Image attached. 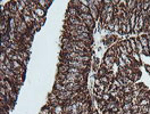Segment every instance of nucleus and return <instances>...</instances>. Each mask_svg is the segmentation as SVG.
<instances>
[{
    "instance_id": "nucleus-26",
    "label": "nucleus",
    "mask_w": 150,
    "mask_h": 114,
    "mask_svg": "<svg viewBox=\"0 0 150 114\" xmlns=\"http://www.w3.org/2000/svg\"><path fill=\"white\" fill-rule=\"evenodd\" d=\"M130 43H131V47H132V50H133V51H137V43H135V38H131V39H130Z\"/></svg>"
},
{
    "instance_id": "nucleus-39",
    "label": "nucleus",
    "mask_w": 150,
    "mask_h": 114,
    "mask_svg": "<svg viewBox=\"0 0 150 114\" xmlns=\"http://www.w3.org/2000/svg\"><path fill=\"white\" fill-rule=\"evenodd\" d=\"M123 114H133V112L132 111H126V112H124Z\"/></svg>"
},
{
    "instance_id": "nucleus-34",
    "label": "nucleus",
    "mask_w": 150,
    "mask_h": 114,
    "mask_svg": "<svg viewBox=\"0 0 150 114\" xmlns=\"http://www.w3.org/2000/svg\"><path fill=\"white\" fill-rule=\"evenodd\" d=\"M98 64H99V59H98V58H96L95 61H93V70H95V71H97V70H98V68H97Z\"/></svg>"
},
{
    "instance_id": "nucleus-9",
    "label": "nucleus",
    "mask_w": 150,
    "mask_h": 114,
    "mask_svg": "<svg viewBox=\"0 0 150 114\" xmlns=\"http://www.w3.org/2000/svg\"><path fill=\"white\" fill-rule=\"evenodd\" d=\"M142 5H143V0H137V5H135V9L133 13L137 14V16H140L141 12H142Z\"/></svg>"
},
{
    "instance_id": "nucleus-40",
    "label": "nucleus",
    "mask_w": 150,
    "mask_h": 114,
    "mask_svg": "<svg viewBox=\"0 0 150 114\" xmlns=\"http://www.w3.org/2000/svg\"><path fill=\"white\" fill-rule=\"evenodd\" d=\"M146 68H147V71L150 73V66H149V65H146Z\"/></svg>"
},
{
    "instance_id": "nucleus-37",
    "label": "nucleus",
    "mask_w": 150,
    "mask_h": 114,
    "mask_svg": "<svg viewBox=\"0 0 150 114\" xmlns=\"http://www.w3.org/2000/svg\"><path fill=\"white\" fill-rule=\"evenodd\" d=\"M96 98H97V101H101V99H102V95H97V96H96Z\"/></svg>"
},
{
    "instance_id": "nucleus-24",
    "label": "nucleus",
    "mask_w": 150,
    "mask_h": 114,
    "mask_svg": "<svg viewBox=\"0 0 150 114\" xmlns=\"http://www.w3.org/2000/svg\"><path fill=\"white\" fill-rule=\"evenodd\" d=\"M104 27H106V29H108V30H110L111 32H115V24L113 22L108 23V24H106V25H104Z\"/></svg>"
},
{
    "instance_id": "nucleus-1",
    "label": "nucleus",
    "mask_w": 150,
    "mask_h": 114,
    "mask_svg": "<svg viewBox=\"0 0 150 114\" xmlns=\"http://www.w3.org/2000/svg\"><path fill=\"white\" fill-rule=\"evenodd\" d=\"M60 65H67V66H69V67L80 68V70H83V71H88V70H89V64H86V63L77 62V61L62 59V61H60Z\"/></svg>"
},
{
    "instance_id": "nucleus-16",
    "label": "nucleus",
    "mask_w": 150,
    "mask_h": 114,
    "mask_svg": "<svg viewBox=\"0 0 150 114\" xmlns=\"http://www.w3.org/2000/svg\"><path fill=\"white\" fill-rule=\"evenodd\" d=\"M55 90H57V91H66V87L64 85H62L60 82H56L55 83Z\"/></svg>"
},
{
    "instance_id": "nucleus-41",
    "label": "nucleus",
    "mask_w": 150,
    "mask_h": 114,
    "mask_svg": "<svg viewBox=\"0 0 150 114\" xmlns=\"http://www.w3.org/2000/svg\"><path fill=\"white\" fill-rule=\"evenodd\" d=\"M149 106H150V104H149Z\"/></svg>"
},
{
    "instance_id": "nucleus-21",
    "label": "nucleus",
    "mask_w": 150,
    "mask_h": 114,
    "mask_svg": "<svg viewBox=\"0 0 150 114\" xmlns=\"http://www.w3.org/2000/svg\"><path fill=\"white\" fill-rule=\"evenodd\" d=\"M111 86H114L115 88H117V89H123V87H122V85L119 83V81H118L117 79H114V80H113Z\"/></svg>"
},
{
    "instance_id": "nucleus-10",
    "label": "nucleus",
    "mask_w": 150,
    "mask_h": 114,
    "mask_svg": "<svg viewBox=\"0 0 150 114\" xmlns=\"http://www.w3.org/2000/svg\"><path fill=\"white\" fill-rule=\"evenodd\" d=\"M38 5H39L41 8H43V9L47 12L48 7L51 5V1H48V0H39V1H38Z\"/></svg>"
},
{
    "instance_id": "nucleus-8",
    "label": "nucleus",
    "mask_w": 150,
    "mask_h": 114,
    "mask_svg": "<svg viewBox=\"0 0 150 114\" xmlns=\"http://www.w3.org/2000/svg\"><path fill=\"white\" fill-rule=\"evenodd\" d=\"M6 9H8L10 13H13V14H17V13H18V8H17L15 1H9V2H7Z\"/></svg>"
},
{
    "instance_id": "nucleus-33",
    "label": "nucleus",
    "mask_w": 150,
    "mask_h": 114,
    "mask_svg": "<svg viewBox=\"0 0 150 114\" xmlns=\"http://www.w3.org/2000/svg\"><path fill=\"white\" fill-rule=\"evenodd\" d=\"M98 105H99V107L104 108V107H105V105H107V101H104V99H101V101H98Z\"/></svg>"
},
{
    "instance_id": "nucleus-20",
    "label": "nucleus",
    "mask_w": 150,
    "mask_h": 114,
    "mask_svg": "<svg viewBox=\"0 0 150 114\" xmlns=\"http://www.w3.org/2000/svg\"><path fill=\"white\" fill-rule=\"evenodd\" d=\"M17 54H18V55H21L22 56V57H23L24 59H26V61H27V59L30 58V54L27 51H25V50H21V51H16Z\"/></svg>"
},
{
    "instance_id": "nucleus-29",
    "label": "nucleus",
    "mask_w": 150,
    "mask_h": 114,
    "mask_svg": "<svg viewBox=\"0 0 150 114\" xmlns=\"http://www.w3.org/2000/svg\"><path fill=\"white\" fill-rule=\"evenodd\" d=\"M131 111L133 112V113H137V112L140 111V105H132V108H131Z\"/></svg>"
},
{
    "instance_id": "nucleus-31",
    "label": "nucleus",
    "mask_w": 150,
    "mask_h": 114,
    "mask_svg": "<svg viewBox=\"0 0 150 114\" xmlns=\"http://www.w3.org/2000/svg\"><path fill=\"white\" fill-rule=\"evenodd\" d=\"M110 98H111L110 94H102V99H104V101H110Z\"/></svg>"
},
{
    "instance_id": "nucleus-25",
    "label": "nucleus",
    "mask_w": 150,
    "mask_h": 114,
    "mask_svg": "<svg viewBox=\"0 0 150 114\" xmlns=\"http://www.w3.org/2000/svg\"><path fill=\"white\" fill-rule=\"evenodd\" d=\"M123 91H124V94H132V92H133V90H132V85L123 87Z\"/></svg>"
},
{
    "instance_id": "nucleus-18",
    "label": "nucleus",
    "mask_w": 150,
    "mask_h": 114,
    "mask_svg": "<svg viewBox=\"0 0 150 114\" xmlns=\"http://www.w3.org/2000/svg\"><path fill=\"white\" fill-rule=\"evenodd\" d=\"M108 73V70L107 68H105V67H100L98 70V76L99 78H101V76H106Z\"/></svg>"
},
{
    "instance_id": "nucleus-13",
    "label": "nucleus",
    "mask_w": 150,
    "mask_h": 114,
    "mask_svg": "<svg viewBox=\"0 0 150 114\" xmlns=\"http://www.w3.org/2000/svg\"><path fill=\"white\" fill-rule=\"evenodd\" d=\"M130 57L133 59L135 63H138V64H140V63H141V61H140V54H139L138 51H132V52H131V55H130Z\"/></svg>"
},
{
    "instance_id": "nucleus-27",
    "label": "nucleus",
    "mask_w": 150,
    "mask_h": 114,
    "mask_svg": "<svg viewBox=\"0 0 150 114\" xmlns=\"http://www.w3.org/2000/svg\"><path fill=\"white\" fill-rule=\"evenodd\" d=\"M131 108H132V103H124V104H123V110H124V112L131 111Z\"/></svg>"
},
{
    "instance_id": "nucleus-2",
    "label": "nucleus",
    "mask_w": 150,
    "mask_h": 114,
    "mask_svg": "<svg viewBox=\"0 0 150 114\" xmlns=\"http://www.w3.org/2000/svg\"><path fill=\"white\" fill-rule=\"evenodd\" d=\"M95 0H89V10H90V15L93 17V20L97 21L100 17V12L98 10V8L95 6Z\"/></svg>"
},
{
    "instance_id": "nucleus-19",
    "label": "nucleus",
    "mask_w": 150,
    "mask_h": 114,
    "mask_svg": "<svg viewBox=\"0 0 150 114\" xmlns=\"http://www.w3.org/2000/svg\"><path fill=\"white\" fill-rule=\"evenodd\" d=\"M132 99H133L132 94H124V97H123L124 103H131V101H132Z\"/></svg>"
},
{
    "instance_id": "nucleus-38",
    "label": "nucleus",
    "mask_w": 150,
    "mask_h": 114,
    "mask_svg": "<svg viewBox=\"0 0 150 114\" xmlns=\"http://www.w3.org/2000/svg\"><path fill=\"white\" fill-rule=\"evenodd\" d=\"M146 98L150 99V90H148V91H147V94H146Z\"/></svg>"
},
{
    "instance_id": "nucleus-36",
    "label": "nucleus",
    "mask_w": 150,
    "mask_h": 114,
    "mask_svg": "<svg viewBox=\"0 0 150 114\" xmlns=\"http://www.w3.org/2000/svg\"><path fill=\"white\" fill-rule=\"evenodd\" d=\"M101 82H100V79H96L95 80V86H100Z\"/></svg>"
},
{
    "instance_id": "nucleus-32",
    "label": "nucleus",
    "mask_w": 150,
    "mask_h": 114,
    "mask_svg": "<svg viewBox=\"0 0 150 114\" xmlns=\"http://www.w3.org/2000/svg\"><path fill=\"white\" fill-rule=\"evenodd\" d=\"M142 54L146 56H150V50H149V47H144L143 50H142Z\"/></svg>"
},
{
    "instance_id": "nucleus-3",
    "label": "nucleus",
    "mask_w": 150,
    "mask_h": 114,
    "mask_svg": "<svg viewBox=\"0 0 150 114\" xmlns=\"http://www.w3.org/2000/svg\"><path fill=\"white\" fill-rule=\"evenodd\" d=\"M65 24H68V25H84L83 21H81L78 17H66Z\"/></svg>"
},
{
    "instance_id": "nucleus-23",
    "label": "nucleus",
    "mask_w": 150,
    "mask_h": 114,
    "mask_svg": "<svg viewBox=\"0 0 150 114\" xmlns=\"http://www.w3.org/2000/svg\"><path fill=\"white\" fill-rule=\"evenodd\" d=\"M149 104H150V99H148V98H143V99L140 101V103H139L140 106H149Z\"/></svg>"
},
{
    "instance_id": "nucleus-22",
    "label": "nucleus",
    "mask_w": 150,
    "mask_h": 114,
    "mask_svg": "<svg viewBox=\"0 0 150 114\" xmlns=\"http://www.w3.org/2000/svg\"><path fill=\"white\" fill-rule=\"evenodd\" d=\"M150 6V0H143V5H142V10L143 12H147L149 9Z\"/></svg>"
},
{
    "instance_id": "nucleus-7",
    "label": "nucleus",
    "mask_w": 150,
    "mask_h": 114,
    "mask_svg": "<svg viewBox=\"0 0 150 114\" xmlns=\"http://www.w3.org/2000/svg\"><path fill=\"white\" fill-rule=\"evenodd\" d=\"M66 14H67L66 17H78L80 16V12L76 8H73V7H68Z\"/></svg>"
},
{
    "instance_id": "nucleus-11",
    "label": "nucleus",
    "mask_w": 150,
    "mask_h": 114,
    "mask_svg": "<svg viewBox=\"0 0 150 114\" xmlns=\"http://www.w3.org/2000/svg\"><path fill=\"white\" fill-rule=\"evenodd\" d=\"M138 39L140 41V43L142 45V47H148V39H147V36L146 34H140V36L138 37Z\"/></svg>"
},
{
    "instance_id": "nucleus-15",
    "label": "nucleus",
    "mask_w": 150,
    "mask_h": 114,
    "mask_svg": "<svg viewBox=\"0 0 150 114\" xmlns=\"http://www.w3.org/2000/svg\"><path fill=\"white\" fill-rule=\"evenodd\" d=\"M117 49L119 50V52L121 54H123V55H127V56H130V54H129V51H127V49L125 48L123 45H121V43H118L117 45Z\"/></svg>"
},
{
    "instance_id": "nucleus-30",
    "label": "nucleus",
    "mask_w": 150,
    "mask_h": 114,
    "mask_svg": "<svg viewBox=\"0 0 150 114\" xmlns=\"http://www.w3.org/2000/svg\"><path fill=\"white\" fill-rule=\"evenodd\" d=\"M7 94H8V90H7L5 87H1V86H0V95H2V96H6Z\"/></svg>"
},
{
    "instance_id": "nucleus-17",
    "label": "nucleus",
    "mask_w": 150,
    "mask_h": 114,
    "mask_svg": "<svg viewBox=\"0 0 150 114\" xmlns=\"http://www.w3.org/2000/svg\"><path fill=\"white\" fill-rule=\"evenodd\" d=\"M80 5H81V0H72V1H69L68 7H73V8H76V9H77Z\"/></svg>"
},
{
    "instance_id": "nucleus-28",
    "label": "nucleus",
    "mask_w": 150,
    "mask_h": 114,
    "mask_svg": "<svg viewBox=\"0 0 150 114\" xmlns=\"http://www.w3.org/2000/svg\"><path fill=\"white\" fill-rule=\"evenodd\" d=\"M150 106H140V112H142V114H148Z\"/></svg>"
},
{
    "instance_id": "nucleus-12",
    "label": "nucleus",
    "mask_w": 150,
    "mask_h": 114,
    "mask_svg": "<svg viewBox=\"0 0 150 114\" xmlns=\"http://www.w3.org/2000/svg\"><path fill=\"white\" fill-rule=\"evenodd\" d=\"M33 13L35 14L38 17H44V15H46V10L39 6L38 8H35V9L33 10Z\"/></svg>"
},
{
    "instance_id": "nucleus-14",
    "label": "nucleus",
    "mask_w": 150,
    "mask_h": 114,
    "mask_svg": "<svg viewBox=\"0 0 150 114\" xmlns=\"http://www.w3.org/2000/svg\"><path fill=\"white\" fill-rule=\"evenodd\" d=\"M121 45H123L125 47V48L127 49V51H129V54L131 55V52L133 51L132 50V47H131V43H130V40H124V41H122Z\"/></svg>"
},
{
    "instance_id": "nucleus-6",
    "label": "nucleus",
    "mask_w": 150,
    "mask_h": 114,
    "mask_svg": "<svg viewBox=\"0 0 150 114\" xmlns=\"http://www.w3.org/2000/svg\"><path fill=\"white\" fill-rule=\"evenodd\" d=\"M135 5H137V0H127V5L125 8V12L129 14L133 13L135 9Z\"/></svg>"
},
{
    "instance_id": "nucleus-35",
    "label": "nucleus",
    "mask_w": 150,
    "mask_h": 114,
    "mask_svg": "<svg viewBox=\"0 0 150 114\" xmlns=\"http://www.w3.org/2000/svg\"><path fill=\"white\" fill-rule=\"evenodd\" d=\"M81 3L83 5V6L89 7V0H81Z\"/></svg>"
},
{
    "instance_id": "nucleus-4",
    "label": "nucleus",
    "mask_w": 150,
    "mask_h": 114,
    "mask_svg": "<svg viewBox=\"0 0 150 114\" xmlns=\"http://www.w3.org/2000/svg\"><path fill=\"white\" fill-rule=\"evenodd\" d=\"M114 63H116V57H107V56H105L104 64L108 71H111V67L114 65Z\"/></svg>"
},
{
    "instance_id": "nucleus-5",
    "label": "nucleus",
    "mask_w": 150,
    "mask_h": 114,
    "mask_svg": "<svg viewBox=\"0 0 150 114\" xmlns=\"http://www.w3.org/2000/svg\"><path fill=\"white\" fill-rule=\"evenodd\" d=\"M143 25H144V18L142 15L138 16L137 20V24H135V27H134V32H140L141 30H143Z\"/></svg>"
}]
</instances>
